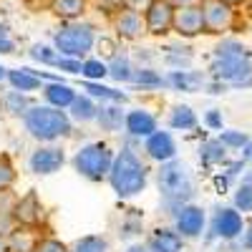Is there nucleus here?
I'll use <instances>...</instances> for the list:
<instances>
[{"label":"nucleus","mask_w":252,"mask_h":252,"mask_svg":"<svg viewBox=\"0 0 252 252\" xmlns=\"http://www.w3.org/2000/svg\"><path fill=\"white\" fill-rule=\"evenodd\" d=\"M109 182H111V189L121 199L136 197V194L144 192V187H146V166L141 164V159L131 149H121L114 157Z\"/></svg>","instance_id":"f257e3e1"},{"label":"nucleus","mask_w":252,"mask_h":252,"mask_svg":"<svg viewBox=\"0 0 252 252\" xmlns=\"http://www.w3.org/2000/svg\"><path fill=\"white\" fill-rule=\"evenodd\" d=\"M26 131L38 141H56L71 134V119L56 106H31L23 116Z\"/></svg>","instance_id":"f03ea898"},{"label":"nucleus","mask_w":252,"mask_h":252,"mask_svg":"<svg viewBox=\"0 0 252 252\" xmlns=\"http://www.w3.org/2000/svg\"><path fill=\"white\" fill-rule=\"evenodd\" d=\"M159 192L164 194L166 202H172V204H184L189 197L194 194V182H192V174H189L187 164L174 161V159L161 161Z\"/></svg>","instance_id":"7ed1b4c3"},{"label":"nucleus","mask_w":252,"mask_h":252,"mask_svg":"<svg viewBox=\"0 0 252 252\" xmlns=\"http://www.w3.org/2000/svg\"><path fill=\"white\" fill-rule=\"evenodd\" d=\"M94 43H96L94 26L81 23V20H66V26L53 35L56 51L68 58H86Z\"/></svg>","instance_id":"20e7f679"},{"label":"nucleus","mask_w":252,"mask_h":252,"mask_svg":"<svg viewBox=\"0 0 252 252\" xmlns=\"http://www.w3.org/2000/svg\"><path fill=\"white\" fill-rule=\"evenodd\" d=\"M111 164H114V154L106 144H89L83 146L81 152H76L73 157V166L81 177H86L89 182H101V179H109L111 172Z\"/></svg>","instance_id":"39448f33"},{"label":"nucleus","mask_w":252,"mask_h":252,"mask_svg":"<svg viewBox=\"0 0 252 252\" xmlns=\"http://www.w3.org/2000/svg\"><path fill=\"white\" fill-rule=\"evenodd\" d=\"M212 76L217 81H227L232 86H247L250 73H252V63H250V56H224V58H215L212 63Z\"/></svg>","instance_id":"423d86ee"},{"label":"nucleus","mask_w":252,"mask_h":252,"mask_svg":"<svg viewBox=\"0 0 252 252\" xmlns=\"http://www.w3.org/2000/svg\"><path fill=\"white\" fill-rule=\"evenodd\" d=\"M199 8L204 15V33H224L235 26V5L224 0H202Z\"/></svg>","instance_id":"0eeeda50"},{"label":"nucleus","mask_w":252,"mask_h":252,"mask_svg":"<svg viewBox=\"0 0 252 252\" xmlns=\"http://www.w3.org/2000/svg\"><path fill=\"white\" fill-rule=\"evenodd\" d=\"M144 26H146V33L152 35H166L174 26V5L169 0H154L144 10Z\"/></svg>","instance_id":"6e6552de"},{"label":"nucleus","mask_w":252,"mask_h":252,"mask_svg":"<svg viewBox=\"0 0 252 252\" xmlns=\"http://www.w3.org/2000/svg\"><path fill=\"white\" fill-rule=\"evenodd\" d=\"M174 33L184 35V38H194L199 33H204V15L199 5H184V8H174Z\"/></svg>","instance_id":"1a4fd4ad"},{"label":"nucleus","mask_w":252,"mask_h":252,"mask_svg":"<svg viewBox=\"0 0 252 252\" xmlns=\"http://www.w3.org/2000/svg\"><path fill=\"white\" fill-rule=\"evenodd\" d=\"M114 31L119 38L124 40H136L146 33V26H144V13L139 10H131V8H119L114 13Z\"/></svg>","instance_id":"9d476101"},{"label":"nucleus","mask_w":252,"mask_h":252,"mask_svg":"<svg viewBox=\"0 0 252 252\" xmlns=\"http://www.w3.org/2000/svg\"><path fill=\"white\" fill-rule=\"evenodd\" d=\"M31 172L35 174H56L63 164H66V154L58 146H40L31 154Z\"/></svg>","instance_id":"9b49d317"},{"label":"nucleus","mask_w":252,"mask_h":252,"mask_svg":"<svg viewBox=\"0 0 252 252\" xmlns=\"http://www.w3.org/2000/svg\"><path fill=\"white\" fill-rule=\"evenodd\" d=\"M13 217H15V224H23V227H38L40 224V220H43V204L38 202L35 192H28L26 197L15 199Z\"/></svg>","instance_id":"f8f14e48"},{"label":"nucleus","mask_w":252,"mask_h":252,"mask_svg":"<svg viewBox=\"0 0 252 252\" xmlns=\"http://www.w3.org/2000/svg\"><path fill=\"white\" fill-rule=\"evenodd\" d=\"M204 229V212L194 204H182L177 215V232L182 237H199Z\"/></svg>","instance_id":"ddd939ff"},{"label":"nucleus","mask_w":252,"mask_h":252,"mask_svg":"<svg viewBox=\"0 0 252 252\" xmlns=\"http://www.w3.org/2000/svg\"><path fill=\"white\" fill-rule=\"evenodd\" d=\"M212 232L215 237H222V240H235L240 232H242V217L237 209H220L215 215V222H212Z\"/></svg>","instance_id":"4468645a"},{"label":"nucleus","mask_w":252,"mask_h":252,"mask_svg":"<svg viewBox=\"0 0 252 252\" xmlns=\"http://www.w3.org/2000/svg\"><path fill=\"white\" fill-rule=\"evenodd\" d=\"M146 154H149L154 161H169L177 157V146H174V139L172 134L166 131H154L146 136Z\"/></svg>","instance_id":"2eb2a0df"},{"label":"nucleus","mask_w":252,"mask_h":252,"mask_svg":"<svg viewBox=\"0 0 252 252\" xmlns=\"http://www.w3.org/2000/svg\"><path fill=\"white\" fill-rule=\"evenodd\" d=\"M38 240H40V235H38L35 227L18 224L8 232V250L10 252H35Z\"/></svg>","instance_id":"dca6fc26"},{"label":"nucleus","mask_w":252,"mask_h":252,"mask_svg":"<svg viewBox=\"0 0 252 252\" xmlns=\"http://www.w3.org/2000/svg\"><path fill=\"white\" fill-rule=\"evenodd\" d=\"M182 247H184V240L177 229H157L149 237V242H146L149 252H182Z\"/></svg>","instance_id":"f3484780"},{"label":"nucleus","mask_w":252,"mask_h":252,"mask_svg":"<svg viewBox=\"0 0 252 252\" xmlns=\"http://www.w3.org/2000/svg\"><path fill=\"white\" fill-rule=\"evenodd\" d=\"M124 126L126 131H129L131 136H149L157 131V119L149 114V111H129L124 119Z\"/></svg>","instance_id":"a211bd4d"},{"label":"nucleus","mask_w":252,"mask_h":252,"mask_svg":"<svg viewBox=\"0 0 252 252\" xmlns=\"http://www.w3.org/2000/svg\"><path fill=\"white\" fill-rule=\"evenodd\" d=\"M43 96H46V101L51 103V106H56V109H68L71 103H73V98H76V91L68 86V83L53 81V83H48V86L43 89Z\"/></svg>","instance_id":"6ab92c4d"},{"label":"nucleus","mask_w":252,"mask_h":252,"mask_svg":"<svg viewBox=\"0 0 252 252\" xmlns=\"http://www.w3.org/2000/svg\"><path fill=\"white\" fill-rule=\"evenodd\" d=\"M48 8H51V13L56 18H61L63 23H66V20H78L83 13H86L89 0H51Z\"/></svg>","instance_id":"aec40b11"},{"label":"nucleus","mask_w":252,"mask_h":252,"mask_svg":"<svg viewBox=\"0 0 252 252\" xmlns=\"http://www.w3.org/2000/svg\"><path fill=\"white\" fill-rule=\"evenodd\" d=\"M15 199L18 197L10 192V189H3V192H0V235H8L15 227V217H13Z\"/></svg>","instance_id":"412c9836"},{"label":"nucleus","mask_w":252,"mask_h":252,"mask_svg":"<svg viewBox=\"0 0 252 252\" xmlns=\"http://www.w3.org/2000/svg\"><path fill=\"white\" fill-rule=\"evenodd\" d=\"M8 81L15 91H35L40 89V78L33 73V68H18V71H8Z\"/></svg>","instance_id":"4be33fe9"},{"label":"nucleus","mask_w":252,"mask_h":252,"mask_svg":"<svg viewBox=\"0 0 252 252\" xmlns=\"http://www.w3.org/2000/svg\"><path fill=\"white\" fill-rule=\"evenodd\" d=\"M166 83H172V86L179 89V91H197L204 83V76L194 73V71H172V76L166 78Z\"/></svg>","instance_id":"5701e85b"},{"label":"nucleus","mask_w":252,"mask_h":252,"mask_svg":"<svg viewBox=\"0 0 252 252\" xmlns=\"http://www.w3.org/2000/svg\"><path fill=\"white\" fill-rule=\"evenodd\" d=\"M71 116L81 124H86V121H94L98 116V109H96V103L91 101V96H76L73 103H71Z\"/></svg>","instance_id":"b1692460"},{"label":"nucleus","mask_w":252,"mask_h":252,"mask_svg":"<svg viewBox=\"0 0 252 252\" xmlns=\"http://www.w3.org/2000/svg\"><path fill=\"white\" fill-rule=\"evenodd\" d=\"M83 91H89V96L103 98V101H119V103H124L126 98H129V96L121 94V91H114L109 86H101L98 81H86V83H83Z\"/></svg>","instance_id":"393cba45"},{"label":"nucleus","mask_w":252,"mask_h":252,"mask_svg":"<svg viewBox=\"0 0 252 252\" xmlns=\"http://www.w3.org/2000/svg\"><path fill=\"white\" fill-rule=\"evenodd\" d=\"M109 66V76L119 83H129L131 76H134V68H131V61L126 58V56H116L111 63H106Z\"/></svg>","instance_id":"a878e982"},{"label":"nucleus","mask_w":252,"mask_h":252,"mask_svg":"<svg viewBox=\"0 0 252 252\" xmlns=\"http://www.w3.org/2000/svg\"><path fill=\"white\" fill-rule=\"evenodd\" d=\"M169 126H172V129L189 131V129H194V126H197V116H194V111L189 106H177L172 111V116H169Z\"/></svg>","instance_id":"bb28decb"},{"label":"nucleus","mask_w":252,"mask_h":252,"mask_svg":"<svg viewBox=\"0 0 252 252\" xmlns=\"http://www.w3.org/2000/svg\"><path fill=\"white\" fill-rule=\"evenodd\" d=\"M3 106H5L8 114L26 116V111L31 109V101H28L26 91H10V94H5V98H3Z\"/></svg>","instance_id":"cd10ccee"},{"label":"nucleus","mask_w":252,"mask_h":252,"mask_svg":"<svg viewBox=\"0 0 252 252\" xmlns=\"http://www.w3.org/2000/svg\"><path fill=\"white\" fill-rule=\"evenodd\" d=\"M71 252H109V242L98 235H86L73 242Z\"/></svg>","instance_id":"c85d7f7f"},{"label":"nucleus","mask_w":252,"mask_h":252,"mask_svg":"<svg viewBox=\"0 0 252 252\" xmlns=\"http://www.w3.org/2000/svg\"><path fill=\"white\" fill-rule=\"evenodd\" d=\"M81 76H86V81H101L103 76H109V66L103 61L86 58L81 63Z\"/></svg>","instance_id":"c756f323"},{"label":"nucleus","mask_w":252,"mask_h":252,"mask_svg":"<svg viewBox=\"0 0 252 252\" xmlns=\"http://www.w3.org/2000/svg\"><path fill=\"white\" fill-rule=\"evenodd\" d=\"M96 119H98V124L103 126V129L114 131V129H119V126L124 124V119H126V116L121 114V109H114V106H111V109H101Z\"/></svg>","instance_id":"7c9ffc66"},{"label":"nucleus","mask_w":252,"mask_h":252,"mask_svg":"<svg viewBox=\"0 0 252 252\" xmlns=\"http://www.w3.org/2000/svg\"><path fill=\"white\" fill-rule=\"evenodd\" d=\"M58 51L56 48H51V46H33L31 48V58L33 61H38V63H43V66H56V61H58Z\"/></svg>","instance_id":"2f4dec72"},{"label":"nucleus","mask_w":252,"mask_h":252,"mask_svg":"<svg viewBox=\"0 0 252 252\" xmlns=\"http://www.w3.org/2000/svg\"><path fill=\"white\" fill-rule=\"evenodd\" d=\"M215 56L217 58H224V56H250V51L240 43V40L227 38V40H222V43L215 48Z\"/></svg>","instance_id":"473e14b6"},{"label":"nucleus","mask_w":252,"mask_h":252,"mask_svg":"<svg viewBox=\"0 0 252 252\" xmlns=\"http://www.w3.org/2000/svg\"><path fill=\"white\" fill-rule=\"evenodd\" d=\"M202 159L207 164H217V161H224V144L222 141H207L202 146Z\"/></svg>","instance_id":"72a5a7b5"},{"label":"nucleus","mask_w":252,"mask_h":252,"mask_svg":"<svg viewBox=\"0 0 252 252\" xmlns=\"http://www.w3.org/2000/svg\"><path fill=\"white\" fill-rule=\"evenodd\" d=\"M13 184H15V166L3 154V157H0V192H3V189H10Z\"/></svg>","instance_id":"f704fd0d"},{"label":"nucleus","mask_w":252,"mask_h":252,"mask_svg":"<svg viewBox=\"0 0 252 252\" xmlns=\"http://www.w3.org/2000/svg\"><path fill=\"white\" fill-rule=\"evenodd\" d=\"M131 81H134V83H139V86H164V83H166L159 73H154V71H149V68L134 71Z\"/></svg>","instance_id":"c9c22d12"},{"label":"nucleus","mask_w":252,"mask_h":252,"mask_svg":"<svg viewBox=\"0 0 252 252\" xmlns=\"http://www.w3.org/2000/svg\"><path fill=\"white\" fill-rule=\"evenodd\" d=\"M235 207L242 209V212H250L252 209V184H242L235 194Z\"/></svg>","instance_id":"e433bc0d"},{"label":"nucleus","mask_w":252,"mask_h":252,"mask_svg":"<svg viewBox=\"0 0 252 252\" xmlns=\"http://www.w3.org/2000/svg\"><path fill=\"white\" fill-rule=\"evenodd\" d=\"M35 252H71V247L53 237H40L35 245Z\"/></svg>","instance_id":"4c0bfd02"},{"label":"nucleus","mask_w":252,"mask_h":252,"mask_svg":"<svg viewBox=\"0 0 252 252\" xmlns=\"http://www.w3.org/2000/svg\"><path fill=\"white\" fill-rule=\"evenodd\" d=\"M220 141H222L224 146H232V149H242V146H245L250 139H247L242 131H222Z\"/></svg>","instance_id":"58836bf2"},{"label":"nucleus","mask_w":252,"mask_h":252,"mask_svg":"<svg viewBox=\"0 0 252 252\" xmlns=\"http://www.w3.org/2000/svg\"><path fill=\"white\" fill-rule=\"evenodd\" d=\"M56 66L66 73H81V58H68V56H58Z\"/></svg>","instance_id":"ea45409f"},{"label":"nucleus","mask_w":252,"mask_h":252,"mask_svg":"<svg viewBox=\"0 0 252 252\" xmlns=\"http://www.w3.org/2000/svg\"><path fill=\"white\" fill-rule=\"evenodd\" d=\"M13 51H15V43L8 33V26L0 23V53H13Z\"/></svg>","instance_id":"a19ab883"},{"label":"nucleus","mask_w":252,"mask_h":252,"mask_svg":"<svg viewBox=\"0 0 252 252\" xmlns=\"http://www.w3.org/2000/svg\"><path fill=\"white\" fill-rule=\"evenodd\" d=\"M124 3V8H131V10H139V13H144L146 8H149L154 0H121Z\"/></svg>","instance_id":"79ce46f5"},{"label":"nucleus","mask_w":252,"mask_h":252,"mask_svg":"<svg viewBox=\"0 0 252 252\" xmlns=\"http://www.w3.org/2000/svg\"><path fill=\"white\" fill-rule=\"evenodd\" d=\"M207 124L212 126V129H222V116H220L217 111H209V114H207Z\"/></svg>","instance_id":"37998d69"},{"label":"nucleus","mask_w":252,"mask_h":252,"mask_svg":"<svg viewBox=\"0 0 252 252\" xmlns=\"http://www.w3.org/2000/svg\"><path fill=\"white\" fill-rule=\"evenodd\" d=\"M174 8H184V5H199L202 0H169Z\"/></svg>","instance_id":"c03bdc74"},{"label":"nucleus","mask_w":252,"mask_h":252,"mask_svg":"<svg viewBox=\"0 0 252 252\" xmlns=\"http://www.w3.org/2000/svg\"><path fill=\"white\" fill-rule=\"evenodd\" d=\"M242 157H245L247 161H252V141H247V144H245V154H242Z\"/></svg>","instance_id":"a18cd8bd"},{"label":"nucleus","mask_w":252,"mask_h":252,"mask_svg":"<svg viewBox=\"0 0 252 252\" xmlns=\"http://www.w3.org/2000/svg\"><path fill=\"white\" fill-rule=\"evenodd\" d=\"M0 252H10L8 250V235H0Z\"/></svg>","instance_id":"49530a36"},{"label":"nucleus","mask_w":252,"mask_h":252,"mask_svg":"<svg viewBox=\"0 0 252 252\" xmlns=\"http://www.w3.org/2000/svg\"><path fill=\"white\" fill-rule=\"evenodd\" d=\"M126 252H149V250H146V247H141V245H131V247L126 250Z\"/></svg>","instance_id":"de8ad7c7"},{"label":"nucleus","mask_w":252,"mask_h":252,"mask_svg":"<svg viewBox=\"0 0 252 252\" xmlns=\"http://www.w3.org/2000/svg\"><path fill=\"white\" fill-rule=\"evenodd\" d=\"M245 242H247V247L252 250V227H250V232H247V237H245Z\"/></svg>","instance_id":"09e8293b"},{"label":"nucleus","mask_w":252,"mask_h":252,"mask_svg":"<svg viewBox=\"0 0 252 252\" xmlns=\"http://www.w3.org/2000/svg\"><path fill=\"white\" fill-rule=\"evenodd\" d=\"M5 78H8V68L0 66V81H5Z\"/></svg>","instance_id":"8fccbe9b"},{"label":"nucleus","mask_w":252,"mask_h":252,"mask_svg":"<svg viewBox=\"0 0 252 252\" xmlns=\"http://www.w3.org/2000/svg\"><path fill=\"white\" fill-rule=\"evenodd\" d=\"M224 3H229V5H240L242 0H224Z\"/></svg>","instance_id":"3c124183"},{"label":"nucleus","mask_w":252,"mask_h":252,"mask_svg":"<svg viewBox=\"0 0 252 252\" xmlns=\"http://www.w3.org/2000/svg\"><path fill=\"white\" fill-rule=\"evenodd\" d=\"M245 184H252V174H247V177H245Z\"/></svg>","instance_id":"603ef678"}]
</instances>
